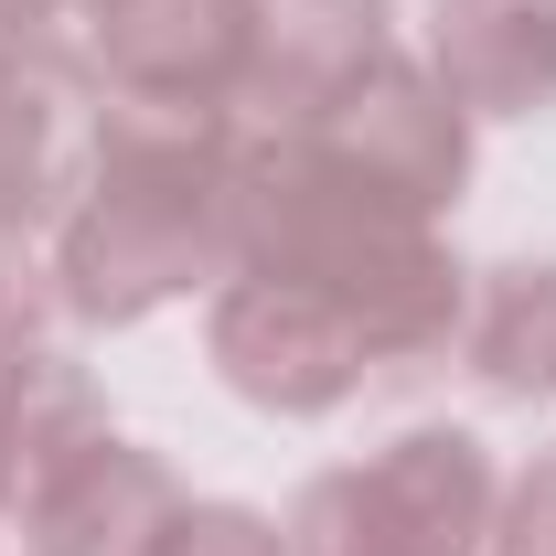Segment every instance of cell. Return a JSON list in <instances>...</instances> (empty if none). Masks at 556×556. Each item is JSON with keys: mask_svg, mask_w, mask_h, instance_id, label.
Wrapping results in <instances>:
<instances>
[{"mask_svg": "<svg viewBox=\"0 0 556 556\" xmlns=\"http://www.w3.org/2000/svg\"><path fill=\"white\" fill-rule=\"evenodd\" d=\"M43 257L65 321L86 332H139L193 289L214 300L236 278V129L97 97V150Z\"/></svg>", "mask_w": 556, "mask_h": 556, "instance_id": "1", "label": "cell"}, {"mask_svg": "<svg viewBox=\"0 0 556 556\" xmlns=\"http://www.w3.org/2000/svg\"><path fill=\"white\" fill-rule=\"evenodd\" d=\"M247 150H268L278 172H300V182H321L364 214H396V225H450L460 193H471V118L450 108V86L407 43L375 75H353L321 118L247 139Z\"/></svg>", "mask_w": 556, "mask_h": 556, "instance_id": "2", "label": "cell"}, {"mask_svg": "<svg viewBox=\"0 0 556 556\" xmlns=\"http://www.w3.org/2000/svg\"><path fill=\"white\" fill-rule=\"evenodd\" d=\"M503 460L482 428H407L343 471H311L289 503V556H492Z\"/></svg>", "mask_w": 556, "mask_h": 556, "instance_id": "3", "label": "cell"}, {"mask_svg": "<svg viewBox=\"0 0 556 556\" xmlns=\"http://www.w3.org/2000/svg\"><path fill=\"white\" fill-rule=\"evenodd\" d=\"M204 364L225 375V396H247L257 417H332L375 386V353L343 311L300 278L236 268L204 300Z\"/></svg>", "mask_w": 556, "mask_h": 556, "instance_id": "4", "label": "cell"}, {"mask_svg": "<svg viewBox=\"0 0 556 556\" xmlns=\"http://www.w3.org/2000/svg\"><path fill=\"white\" fill-rule=\"evenodd\" d=\"M97 150V75L65 11H0V225L54 236Z\"/></svg>", "mask_w": 556, "mask_h": 556, "instance_id": "5", "label": "cell"}, {"mask_svg": "<svg viewBox=\"0 0 556 556\" xmlns=\"http://www.w3.org/2000/svg\"><path fill=\"white\" fill-rule=\"evenodd\" d=\"M247 22H257V0H86L65 33L108 108L225 118L236 75H247Z\"/></svg>", "mask_w": 556, "mask_h": 556, "instance_id": "6", "label": "cell"}, {"mask_svg": "<svg viewBox=\"0 0 556 556\" xmlns=\"http://www.w3.org/2000/svg\"><path fill=\"white\" fill-rule=\"evenodd\" d=\"M396 54V0H257L247 22V75H236V139H278L300 118H321L353 75H375Z\"/></svg>", "mask_w": 556, "mask_h": 556, "instance_id": "7", "label": "cell"}, {"mask_svg": "<svg viewBox=\"0 0 556 556\" xmlns=\"http://www.w3.org/2000/svg\"><path fill=\"white\" fill-rule=\"evenodd\" d=\"M417 65L450 86L471 129L556 118V0H428Z\"/></svg>", "mask_w": 556, "mask_h": 556, "instance_id": "8", "label": "cell"}, {"mask_svg": "<svg viewBox=\"0 0 556 556\" xmlns=\"http://www.w3.org/2000/svg\"><path fill=\"white\" fill-rule=\"evenodd\" d=\"M193 492L182 471L161 460V450H139V439H86L54 482L33 492V514H22V556H150L161 546V525L182 514Z\"/></svg>", "mask_w": 556, "mask_h": 556, "instance_id": "9", "label": "cell"}, {"mask_svg": "<svg viewBox=\"0 0 556 556\" xmlns=\"http://www.w3.org/2000/svg\"><path fill=\"white\" fill-rule=\"evenodd\" d=\"M86 439H108V396L65 343H33L22 364H0V525L33 514V492L65 471Z\"/></svg>", "mask_w": 556, "mask_h": 556, "instance_id": "10", "label": "cell"}, {"mask_svg": "<svg viewBox=\"0 0 556 556\" xmlns=\"http://www.w3.org/2000/svg\"><path fill=\"white\" fill-rule=\"evenodd\" d=\"M450 364L503 407H556V257L471 268V321Z\"/></svg>", "mask_w": 556, "mask_h": 556, "instance_id": "11", "label": "cell"}, {"mask_svg": "<svg viewBox=\"0 0 556 556\" xmlns=\"http://www.w3.org/2000/svg\"><path fill=\"white\" fill-rule=\"evenodd\" d=\"M54 311H65V300H54V257H43L33 236L0 225V364H22V353L43 343Z\"/></svg>", "mask_w": 556, "mask_h": 556, "instance_id": "12", "label": "cell"}, {"mask_svg": "<svg viewBox=\"0 0 556 556\" xmlns=\"http://www.w3.org/2000/svg\"><path fill=\"white\" fill-rule=\"evenodd\" d=\"M150 556H289V535H278L257 503H182Z\"/></svg>", "mask_w": 556, "mask_h": 556, "instance_id": "13", "label": "cell"}, {"mask_svg": "<svg viewBox=\"0 0 556 556\" xmlns=\"http://www.w3.org/2000/svg\"><path fill=\"white\" fill-rule=\"evenodd\" d=\"M492 556H556V450H535L525 471H503V503H492Z\"/></svg>", "mask_w": 556, "mask_h": 556, "instance_id": "14", "label": "cell"}, {"mask_svg": "<svg viewBox=\"0 0 556 556\" xmlns=\"http://www.w3.org/2000/svg\"><path fill=\"white\" fill-rule=\"evenodd\" d=\"M0 11H54V0H0Z\"/></svg>", "mask_w": 556, "mask_h": 556, "instance_id": "15", "label": "cell"}]
</instances>
